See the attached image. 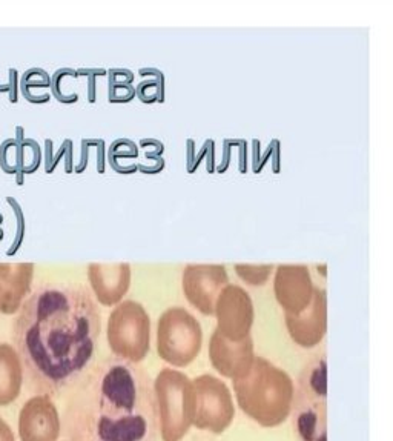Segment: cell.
<instances>
[{
	"mask_svg": "<svg viewBox=\"0 0 393 441\" xmlns=\"http://www.w3.org/2000/svg\"><path fill=\"white\" fill-rule=\"evenodd\" d=\"M101 330V315L80 285L49 283L22 304L14 343L32 388L57 395L89 367Z\"/></svg>",
	"mask_w": 393,
	"mask_h": 441,
	"instance_id": "cell-1",
	"label": "cell"
},
{
	"mask_svg": "<svg viewBox=\"0 0 393 441\" xmlns=\"http://www.w3.org/2000/svg\"><path fill=\"white\" fill-rule=\"evenodd\" d=\"M157 403L149 377L108 358L76 383L63 415L65 441H155Z\"/></svg>",
	"mask_w": 393,
	"mask_h": 441,
	"instance_id": "cell-2",
	"label": "cell"
},
{
	"mask_svg": "<svg viewBox=\"0 0 393 441\" xmlns=\"http://www.w3.org/2000/svg\"><path fill=\"white\" fill-rule=\"evenodd\" d=\"M234 391L243 412L263 427L284 423L295 400L289 374L257 355L247 374L234 380Z\"/></svg>",
	"mask_w": 393,
	"mask_h": 441,
	"instance_id": "cell-3",
	"label": "cell"
},
{
	"mask_svg": "<svg viewBox=\"0 0 393 441\" xmlns=\"http://www.w3.org/2000/svg\"><path fill=\"white\" fill-rule=\"evenodd\" d=\"M158 427L163 441H182L195 418L194 383L180 370L166 367L154 381Z\"/></svg>",
	"mask_w": 393,
	"mask_h": 441,
	"instance_id": "cell-4",
	"label": "cell"
},
{
	"mask_svg": "<svg viewBox=\"0 0 393 441\" xmlns=\"http://www.w3.org/2000/svg\"><path fill=\"white\" fill-rule=\"evenodd\" d=\"M106 337L117 358L129 363L145 360L151 343V320L145 308L134 301H120L108 318Z\"/></svg>",
	"mask_w": 393,
	"mask_h": 441,
	"instance_id": "cell-5",
	"label": "cell"
},
{
	"mask_svg": "<svg viewBox=\"0 0 393 441\" xmlns=\"http://www.w3.org/2000/svg\"><path fill=\"white\" fill-rule=\"evenodd\" d=\"M201 343V326L185 308H169L161 314L157 326V352L161 360L185 367L197 358Z\"/></svg>",
	"mask_w": 393,
	"mask_h": 441,
	"instance_id": "cell-6",
	"label": "cell"
},
{
	"mask_svg": "<svg viewBox=\"0 0 393 441\" xmlns=\"http://www.w3.org/2000/svg\"><path fill=\"white\" fill-rule=\"evenodd\" d=\"M324 397L326 363L319 360L306 372L297 403V432L301 441H326Z\"/></svg>",
	"mask_w": 393,
	"mask_h": 441,
	"instance_id": "cell-7",
	"label": "cell"
},
{
	"mask_svg": "<svg viewBox=\"0 0 393 441\" xmlns=\"http://www.w3.org/2000/svg\"><path fill=\"white\" fill-rule=\"evenodd\" d=\"M192 383L197 397L194 426L212 433L224 432L235 417L234 400L226 383L209 374L197 377Z\"/></svg>",
	"mask_w": 393,
	"mask_h": 441,
	"instance_id": "cell-8",
	"label": "cell"
},
{
	"mask_svg": "<svg viewBox=\"0 0 393 441\" xmlns=\"http://www.w3.org/2000/svg\"><path fill=\"white\" fill-rule=\"evenodd\" d=\"M217 330L234 342L251 337L254 303L251 295L237 285H226L215 303Z\"/></svg>",
	"mask_w": 393,
	"mask_h": 441,
	"instance_id": "cell-9",
	"label": "cell"
},
{
	"mask_svg": "<svg viewBox=\"0 0 393 441\" xmlns=\"http://www.w3.org/2000/svg\"><path fill=\"white\" fill-rule=\"evenodd\" d=\"M228 272L223 264H189L183 272V291L186 300L201 314L212 315L215 303L229 285Z\"/></svg>",
	"mask_w": 393,
	"mask_h": 441,
	"instance_id": "cell-10",
	"label": "cell"
},
{
	"mask_svg": "<svg viewBox=\"0 0 393 441\" xmlns=\"http://www.w3.org/2000/svg\"><path fill=\"white\" fill-rule=\"evenodd\" d=\"M60 432V415L51 395H34L22 406L19 414L22 441H59Z\"/></svg>",
	"mask_w": 393,
	"mask_h": 441,
	"instance_id": "cell-11",
	"label": "cell"
},
{
	"mask_svg": "<svg viewBox=\"0 0 393 441\" xmlns=\"http://www.w3.org/2000/svg\"><path fill=\"white\" fill-rule=\"evenodd\" d=\"M275 298L284 309V314L297 315L312 301L315 286L310 272L304 264H279L273 280Z\"/></svg>",
	"mask_w": 393,
	"mask_h": 441,
	"instance_id": "cell-12",
	"label": "cell"
},
{
	"mask_svg": "<svg viewBox=\"0 0 393 441\" xmlns=\"http://www.w3.org/2000/svg\"><path fill=\"white\" fill-rule=\"evenodd\" d=\"M209 358L223 377L237 380L247 374L255 360L254 342L251 337L234 342L215 329L209 342Z\"/></svg>",
	"mask_w": 393,
	"mask_h": 441,
	"instance_id": "cell-13",
	"label": "cell"
},
{
	"mask_svg": "<svg viewBox=\"0 0 393 441\" xmlns=\"http://www.w3.org/2000/svg\"><path fill=\"white\" fill-rule=\"evenodd\" d=\"M286 326L292 340L301 348H313L326 335L327 329V301L323 289L315 288L310 304L297 315L284 314Z\"/></svg>",
	"mask_w": 393,
	"mask_h": 441,
	"instance_id": "cell-14",
	"label": "cell"
},
{
	"mask_svg": "<svg viewBox=\"0 0 393 441\" xmlns=\"http://www.w3.org/2000/svg\"><path fill=\"white\" fill-rule=\"evenodd\" d=\"M88 279L95 298L103 306L119 304L131 285V266L128 263H91Z\"/></svg>",
	"mask_w": 393,
	"mask_h": 441,
	"instance_id": "cell-15",
	"label": "cell"
},
{
	"mask_svg": "<svg viewBox=\"0 0 393 441\" xmlns=\"http://www.w3.org/2000/svg\"><path fill=\"white\" fill-rule=\"evenodd\" d=\"M32 263H0V312L20 311L32 283Z\"/></svg>",
	"mask_w": 393,
	"mask_h": 441,
	"instance_id": "cell-16",
	"label": "cell"
},
{
	"mask_svg": "<svg viewBox=\"0 0 393 441\" xmlns=\"http://www.w3.org/2000/svg\"><path fill=\"white\" fill-rule=\"evenodd\" d=\"M23 384V364L17 349L0 343V406L17 400Z\"/></svg>",
	"mask_w": 393,
	"mask_h": 441,
	"instance_id": "cell-17",
	"label": "cell"
},
{
	"mask_svg": "<svg viewBox=\"0 0 393 441\" xmlns=\"http://www.w3.org/2000/svg\"><path fill=\"white\" fill-rule=\"evenodd\" d=\"M273 266L272 264H258V266H252V264H235V270L240 277L252 286H260L264 285L269 279V275L272 272Z\"/></svg>",
	"mask_w": 393,
	"mask_h": 441,
	"instance_id": "cell-18",
	"label": "cell"
},
{
	"mask_svg": "<svg viewBox=\"0 0 393 441\" xmlns=\"http://www.w3.org/2000/svg\"><path fill=\"white\" fill-rule=\"evenodd\" d=\"M0 441H16L11 427H10L8 423H7L5 420H2V418H0Z\"/></svg>",
	"mask_w": 393,
	"mask_h": 441,
	"instance_id": "cell-19",
	"label": "cell"
}]
</instances>
